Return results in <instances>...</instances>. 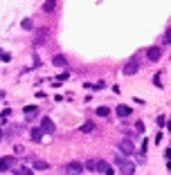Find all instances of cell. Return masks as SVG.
<instances>
[{
  "label": "cell",
  "instance_id": "1",
  "mask_svg": "<svg viewBox=\"0 0 171 175\" xmlns=\"http://www.w3.org/2000/svg\"><path fill=\"white\" fill-rule=\"evenodd\" d=\"M115 164L119 166V171H122L124 175H133V173H135V164H133L131 160H126L122 153H117V155H115Z\"/></svg>",
  "mask_w": 171,
  "mask_h": 175
},
{
  "label": "cell",
  "instance_id": "2",
  "mask_svg": "<svg viewBox=\"0 0 171 175\" xmlns=\"http://www.w3.org/2000/svg\"><path fill=\"white\" fill-rule=\"evenodd\" d=\"M47 38H50V27L45 25V27H38L36 29V36H34V47H43L45 43H47Z\"/></svg>",
  "mask_w": 171,
  "mask_h": 175
},
{
  "label": "cell",
  "instance_id": "3",
  "mask_svg": "<svg viewBox=\"0 0 171 175\" xmlns=\"http://www.w3.org/2000/svg\"><path fill=\"white\" fill-rule=\"evenodd\" d=\"M122 72H124V74H126V76H133V74H138V72H140V63H138V61H135V59H131L128 63H124Z\"/></svg>",
  "mask_w": 171,
  "mask_h": 175
},
{
  "label": "cell",
  "instance_id": "4",
  "mask_svg": "<svg viewBox=\"0 0 171 175\" xmlns=\"http://www.w3.org/2000/svg\"><path fill=\"white\" fill-rule=\"evenodd\" d=\"M95 171L97 173H104V175H113V173H115L113 166L108 164V162H104V160H95Z\"/></svg>",
  "mask_w": 171,
  "mask_h": 175
},
{
  "label": "cell",
  "instance_id": "5",
  "mask_svg": "<svg viewBox=\"0 0 171 175\" xmlns=\"http://www.w3.org/2000/svg\"><path fill=\"white\" fill-rule=\"evenodd\" d=\"M146 59H149L151 63H158V61L162 59V47H158V45L149 47V49H146Z\"/></svg>",
  "mask_w": 171,
  "mask_h": 175
},
{
  "label": "cell",
  "instance_id": "6",
  "mask_svg": "<svg viewBox=\"0 0 171 175\" xmlns=\"http://www.w3.org/2000/svg\"><path fill=\"white\" fill-rule=\"evenodd\" d=\"M41 128L43 133H50V135H54V121L50 119V117H41Z\"/></svg>",
  "mask_w": 171,
  "mask_h": 175
},
{
  "label": "cell",
  "instance_id": "7",
  "mask_svg": "<svg viewBox=\"0 0 171 175\" xmlns=\"http://www.w3.org/2000/svg\"><path fill=\"white\" fill-rule=\"evenodd\" d=\"M115 112H117V117L126 119V117H131V115H133V108H131V106H126V103H119L117 108H115Z\"/></svg>",
  "mask_w": 171,
  "mask_h": 175
},
{
  "label": "cell",
  "instance_id": "8",
  "mask_svg": "<svg viewBox=\"0 0 171 175\" xmlns=\"http://www.w3.org/2000/svg\"><path fill=\"white\" fill-rule=\"evenodd\" d=\"M119 150L126 153V155H133V153H135V146H133L131 139H122V142H119Z\"/></svg>",
  "mask_w": 171,
  "mask_h": 175
},
{
  "label": "cell",
  "instance_id": "9",
  "mask_svg": "<svg viewBox=\"0 0 171 175\" xmlns=\"http://www.w3.org/2000/svg\"><path fill=\"white\" fill-rule=\"evenodd\" d=\"M65 171L70 173V175H79L83 171V164H79V162H70V164L65 166Z\"/></svg>",
  "mask_w": 171,
  "mask_h": 175
},
{
  "label": "cell",
  "instance_id": "10",
  "mask_svg": "<svg viewBox=\"0 0 171 175\" xmlns=\"http://www.w3.org/2000/svg\"><path fill=\"white\" fill-rule=\"evenodd\" d=\"M14 157H2V160H0V173H5V171H9L11 166H14Z\"/></svg>",
  "mask_w": 171,
  "mask_h": 175
},
{
  "label": "cell",
  "instance_id": "11",
  "mask_svg": "<svg viewBox=\"0 0 171 175\" xmlns=\"http://www.w3.org/2000/svg\"><path fill=\"white\" fill-rule=\"evenodd\" d=\"M52 63H54L56 67H65V65H68L65 54H54V56H52Z\"/></svg>",
  "mask_w": 171,
  "mask_h": 175
},
{
  "label": "cell",
  "instance_id": "12",
  "mask_svg": "<svg viewBox=\"0 0 171 175\" xmlns=\"http://www.w3.org/2000/svg\"><path fill=\"white\" fill-rule=\"evenodd\" d=\"M43 130H41V128H32V130H30V139H32V142H41V139H43Z\"/></svg>",
  "mask_w": 171,
  "mask_h": 175
},
{
  "label": "cell",
  "instance_id": "13",
  "mask_svg": "<svg viewBox=\"0 0 171 175\" xmlns=\"http://www.w3.org/2000/svg\"><path fill=\"white\" fill-rule=\"evenodd\" d=\"M54 9H56V0H45L43 2V11L45 14H52Z\"/></svg>",
  "mask_w": 171,
  "mask_h": 175
},
{
  "label": "cell",
  "instance_id": "14",
  "mask_svg": "<svg viewBox=\"0 0 171 175\" xmlns=\"http://www.w3.org/2000/svg\"><path fill=\"white\" fill-rule=\"evenodd\" d=\"M97 115H99V117H104V119H108V117L113 115V110L108 108V106H99V108H97Z\"/></svg>",
  "mask_w": 171,
  "mask_h": 175
},
{
  "label": "cell",
  "instance_id": "15",
  "mask_svg": "<svg viewBox=\"0 0 171 175\" xmlns=\"http://www.w3.org/2000/svg\"><path fill=\"white\" fill-rule=\"evenodd\" d=\"M34 168H36V171H47L50 164H47V162H43V160H34Z\"/></svg>",
  "mask_w": 171,
  "mask_h": 175
},
{
  "label": "cell",
  "instance_id": "16",
  "mask_svg": "<svg viewBox=\"0 0 171 175\" xmlns=\"http://www.w3.org/2000/svg\"><path fill=\"white\" fill-rule=\"evenodd\" d=\"M20 27H23L25 32H32V29H34V20H32V18H23Z\"/></svg>",
  "mask_w": 171,
  "mask_h": 175
},
{
  "label": "cell",
  "instance_id": "17",
  "mask_svg": "<svg viewBox=\"0 0 171 175\" xmlns=\"http://www.w3.org/2000/svg\"><path fill=\"white\" fill-rule=\"evenodd\" d=\"M23 112L27 115V119H32V115H36L38 108H36V106H25V108H23Z\"/></svg>",
  "mask_w": 171,
  "mask_h": 175
},
{
  "label": "cell",
  "instance_id": "18",
  "mask_svg": "<svg viewBox=\"0 0 171 175\" xmlns=\"http://www.w3.org/2000/svg\"><path fill=\"white\" fill-rule=\"evenodd\" d=\"M79 130H81V133H86V135H90V133H92V130H95V123H92V121H86V123H83V126H81V128H79Z\"/></svg>",
  "mask_w": 171,
  "mask_h": 175
},
{
  "label": "cell",
  "instance_id": "19",
  "mask_svg": "<svg viewBox=\"0 0 171 175\" xmlns=\"http://www.w3.org/2000/svg\"><path fill=\"white\" fill-rule=\"evenodd\" d=\"M86 88H88V90H101V88H106V83L104 81H97V83H86Z\"/></svg>",
  "mask_w": 171,
  "mask_h": 175
},
{
  "label": "cell",
  "instance_id": "20",
  "mask_svg": "<svg viewBox=\"0 0 171 175\" xmlns=\"http://www.w3.org/2000/svg\"><path fill=\"white\" fill-rule=\"evenodd\" d=\"M14 173H16V175H34L32 171H27V168H16Z\"/></svg>",
  "mask_w": 171,
  "mask_h": 175
},
{
  "label": "cell",
  "instance_id": "21",
  "mask_svg": "<svg viewBox=\"0 0 171 175\" xmlns=\"http://www.w3.org/2000/svg\"><path fill=\"white\" fill-rule=\"evenodd\" d=\"M153 83H155L158 88H162V74H155V76H153Z\"/></svg>",
  "mask_w": 171,
  "mask_h": 175
},
{
  "label": "cell",
  "instance_id": "22",
  "mask_svg": "<svg viewBox=\"0 0 171 175\" xmlns=\"http://www.w3.org/2000/svg\"><path fill=\"white\" fill-rule=\"evenodd\" d=\"M158 126H160V128H164V126H167V119H164V115H160V117H158Z\"/></svg>",
  "mask_w": 171,
  "mask_h": 175
},
{
  "label": "cell",
  "instance_id": "23",
  "mask_svg": "<svg viewBox=\"0 0 171 175\" xmlns=\"http://www.w3.org/2000/svg\"><path fill=\"white\" fill-rule=\"evenodd\" d=\"M135 130H138V133H144V121H138V123H135Z\"/></svg>",
  "mask_w": 171,
  "mask_h": 175
},
{
  "label": "cell",
  "instance_id": "24",
  "mask_svg": "<svg viewBox=\"0 0 171 175\" xmlns=\"http://www.w3.org/2000/svg\"><path fill=\"white\" fill-rule=\"evenodd\" d=\"M86 168H88V171H95V160H88V162H86Z\"/></svg>",
  "mask_w": 171,
  "mask_h": 175
},
{
  "label": "cell",
  "instance_id": "25",
  "mask_svg": "<svg viewBox=\"0 0 171 175\" xmlns=\"http://www.w3.org/2000/svg\"><path fill=\"white\" fill-rule=\"evenodd\" d=\"M5 99V92H2V90H0V101H2Z\"/></svg>",
  "mask_w": 171,
  "mask_h": 175
},
{
  "label": "cell",
  "instance_id": "26",
  "mask_svg": "<svg viewBox=\"0 0 171 175\" xmlns=\"http://www.w3.org/2000/svg\"><path fill=\"white\" fill-rule=\"evenodd\" d=\"M0 142H2V130H0Z\"/></svg>",
  "mask_w": 171,
  "mask_h": 175
}]
</instances>
